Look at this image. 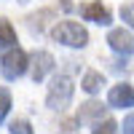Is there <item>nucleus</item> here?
I'll return each mask as SVG.
<instances>
[{
	"mask_svg": "<svg viewBox=\"0 0 134 134\" xmlns=\"http://www.w3.org/2000/svg\"><path fill=\"white\" fill-rule=\"evenodd\" d=\"M51 38H54V43H62L67 48H83L88 43V32L78 21H62L51 30Z\"/></svg>",
	"mask_w": 134,
	"mask_h": 134,
	"instance_id": "f257e3e1",
	"label": "nucleus"
},
{
	"mask_svg": "<svg viewBox=\"0 0 134 134\" xmlns=\"http://www.w3.org/2000/svg\"><path fill=\"white\" fill-rule=\"evenodd\" d=\"M72 102V81L67 75H57L48 86V94H46V105L51 110H57V113H62V110H67Z\"/></svg>",
	"mask_w": 134,
	"mask_h": 134,
	"instance_id": "f03ea898",
	"label": "nucleus"
},
{
	"mask_svg": "<svg viewBox=\"0 0 134 134\" xmlns=\"http://www.w3.org/2000/svg\"><path fill=\"white\" fill-rule=\"evenodd\" d=\"M27 67H30V57L19 46H11L3 57H0V72H3L5 81H16V78H21L27 72Z\"/></svg>",
	"mask_w": 134,
	"mask_h": 134,
	"instance_id": "7ed1b4c3",
	"label": "nucleus"
},
{
	"mask_svg": "<svg viewBox=\"0 0 134 134\" xmlns=\"http://www.w3.org/2000/svg\"><path fill=\"white\" fill-rule=\"evenodd\" d=\"M107 105L115 107V110H124V107H134V86L131 83H118L110 88L107 94Z\"/></svg>",
	"mask_w": 134,
	"mask_h": 134,
	"instance_id": "20e7f679",
	"label": "nucleus"
},
{
	"mask_svg": "<svg viewBox=\"0 0 134 134\" xmlns=\"http://www.w3.org/2000/svg\"><path fill=\"white\" fill-rule=\"evenodd\" d=\"M107 43H110V48H113L115 54H121V57H129V54H134V35L129 30H110V35H107Z\"/></svg>",
	"mask_w": 134,
	"mask_h": 134,
	"instance_id": "39448f33",
	"label": "nucleus"
},
{
	"mask_svg": "<svg viewBox=\"0 0 134 134\" xmlns=\"http://www.w3.org/2000/svg\"><path fill=\"white\" fill-rule=\"evenodd\" d=\"M54 64H57V62H54V57H51L48 51H35V54H32V59H30L32 81H35V83H40L43 78H46V75L54 70Z\"/></svg>",
	"mask_w": 134,
	"mask_h": 134,
	"instance_id": "423d86ee",
	"label": "nucleus"
},
{
	"mask_svg": "<svg viewBox=\"0 0 134 134\" xmlns=\"http://www.w3.org/2000/svg\"><path fill=\"white\" fill-rule=\"evenodd\" d=\"M81 16L86 19V21H94V24H99V27H110V21H113V16H110V11L99 3V0H91V3H86L83 8H81Z\"/></svg>",
	"mask_w": 134,
	"mask_h": 134,
	"instance_id": "0eeeda50",
	"label": "nucleus"
},
{
	"mask_svg": "<svg viewBox=\"0 0 134 134\" xmlns=\"http://www.w3.org/2000/svg\"><path fill=\"white\" fill-rule=\"evenodd\" d=\"M105 113H107V107H105L102 102H86V105H81L75 121H78V124H91V121L105 118Z\"/></svg>",
	"mask_w": 134,
	"mask_h": 134,
	"instance_id": "6e6552de",
	"label": "nucleus"
},
{
	"mask_svg": "<svg viewBox=\"0 0 134 134\" xmlns=\"http://www.w3.org/2000/svg\"><path fill=\"white\" fill-rule=\"evenodd\" d=\"M102 86H105V75L102 72H97V70H88L83 75V81H81V88L86 94H97V91H102Z\"/></svg>",
	"mask_w": 134,
	"mask_h": 134,
	"instance_id": "1a4fd4ad",
	"label": "nucleus"
},
{
	"mask_svg": "<svg viewBox=\"0 0 134 134\" xmlns=\"http://www.w3.org/2000/svg\"><path fill=\"white\" fill-rule=\"evenodd\" d=\"M51 16H54V11H51V8H43L40 14H32V16L27 19L30 32H32V35H40V32L46 30V19H51Z\"/></svg>",
	"mask_w": 134,
	"mask_h": 134,
	"instance_id": "9d476101",
	"label": "nucleus"
},
{
	"mask_svg": "<svg viewBox=\"0 0 134 134\" xmlns=\"http://www.w3.org/2000/svg\"><path fill=\"white\" fill-rule=\"evenodd\" d=\"M11 46H16V32L8 19H0V48H11Z\"/></svg>",
	"mask_w": 134,
	"mask_h": 134,
	"instance_id": "9b49d317",
	"label": "nucleus"
},
{
	"mask_svg": "<svg viewBox=\"0 0 134 134\" xmlns=\"http://www.w3.org/2000/svg\"><path fill=\"white\" fill-rule=\"evenodd\" d=\"M91 134H118V124L113 118H99V121H94Z\"/></svg>",
	"mask_w": 134,
	"mask_h": 134,
	"instance_id": "f8f14e48",
	"label": "nucleus"
},
{
	"mask_svg": "<svg viewBox=\"0 0 134 134\" xmlns=\"http://www.w3.org/2000/svg\"><path fill=\"white\" fill-rule=\"evenodd\" d=\"M8 110H11V91H8L5 86H0V124L5 121Z\"/></svg>",
	"mask_w": 134,
	"mask_h": 134,
	"instance_id": "ddd939ff",
	"label": "nucleus"
},
{
	"mask_svg": "<svg viewBox=\"0 0 134 134\" xmlns=\"http://www.w3.org/2000/svg\"><path fill=\"white\" fill-rule=\"evenodd\" d=\"M8 131L11 134H35L32 126H30V121H14V124L8 126Z\"/></svg>",
	"mask_w": 134,
	"mask_h": 134,
	"instance_id": "4468645a",
	"label": "nucleus"
},
{
	"mask_svg": "<svg viewBox=\"0 0 134 134\" xmlns=\"http://www.w3.org/2000/svg\"><path fill=\"white\" fill-rule=\"evenodd\" d=\"M121 19H124L126 24L134 30V3H126V5H121Z\"/></svg>",
	"mask_w": 134,
	"mask_h": 134,
	"instance_id": "2eb2a0df",
	"label": "nucleus"
},
{
	"mask_svg": "<svg viewBox=\"0 0 134 134\" xmlns=\"http://www.w3.org/2000/svg\"><path fill=\"white\" fill-rule=\"evenodd\" d=\"M124 134H134V113L126 115V121H124Z\"/></svg>",
	"mask_w": 134,
	"mask_h": 134,
	"instance_id": "dca6fc26",
	"label": "nucleus"
},
{
	"mask_svg": "<svg viewBox=\"0 0 134 134\" xmlns=\"http://www.w3.org/2000/svg\"><path fill=\"white\" fill-rule=\"evenodd\" d=\"M62 8H64V11H70V8H72V5H70V0H62Z\"/></svg>",
	"mask_w": 134,
	"mask_h": 134,
	"instance_id": "f3484780",
	"label": "nucleus"
},
{
	"mask_svg": "<svg viewBox=\"0 0 134 134\" xmlns=\"http://www.w3.org/2000/svg\"><path fill=\"white\" fill-rule=\"evenodd\" d=\"M19 3H27V0H19Z\"/></svg>",
	"mask_w": 134,
	"mask_h": 134,
	"instance_id": "a211bd4d",
	"label": "nucleus"
}]
</instances>
